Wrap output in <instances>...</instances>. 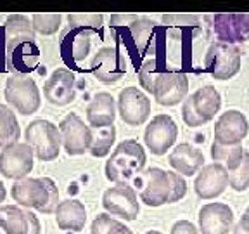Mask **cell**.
<instances>
[{"label": "cell", "mask_w": 249, "mask_h": 234, "mask_svg": "<svg viewBox=\"0 0 249 234\" xmlns=\"http://www.w3.org/2000/svg\"><path fill=\"white\" fill-rule=\"evenodd\" d=\"M11 195L18 205L24 208H36L42 214H54L59 207V189L49 177H24L16 180Z\"/></svg>", "instance_id": "6da1fadb"}, {"label": "cell", "mask_w": 249, "mask_h": 234, "mask_svg": "<svg viewBox=\"0 0 249 234\" xmlns=\"http://www.w3.org/2000/svg\"><path fill=\"white\" fill-rule=\"evenodd\" d=\"M145 161H147L145 151L137 140H123L109 156L107 163H106V177L111 182L130 184L144 170Z\"/></svg>", "instance_id": "7a4b0ae2"}, {"label": "cell", "mask_w": 249, "mask_h": 234, "mask_svg": "<svg viewBox=\"0 0 249 234\" xmlns=\"http://www.w3.org/2000/svg\"><path fill=\"white\" fill-rule=\"evenodd\" d=\"M26 144L40 161H52L61 151V134L49 120H35L26 127L24 132Z\"/></svg>", "instance_id": "3957f363"}, {"label": "cell", "mask_w": 249, "mask_h": 234, "mask_svg": "<svg viewBox=\"0 0 249 234\" xmlns=\"http://www.w3.org/2000/svg\"><path fill=\"white\" fill-rule=\"evenodd\" d=\"M130 186L140 195V199L147 207H161L170 198V180L166 172L158 167L147 168L130 182Z\"/></svg>", "instance_id": "277c9868"}, {"label": "cell", "mask_w": 249, "mask_h": 234, "mask_svg": "<svg viewBox=\"0 0 249 234\" xmlns=\"http://www.w3.org/2000/svg\"><path fill=\"white\" fill-rule=\"evenodd\" d=\"M204 70L214 80H230L241 70V51L237 45L222 42L211 43L204 58Z\"/></svg>", "instance_id": "5b68a950"}, {"label": "cell", "mask_w": 249, "mask_h": 234, "mask_svg": "<svg viewBox=\"0 0 249 234\" xmlns=\"http://www.w3.org/2000/svg\"><path fill=\"white\" fill-rule=\"evenodd\" d=\"M5 99L18 113L24 117L38 111L42 102L35 80H31L30 77H18V75L11 77L5 83Z\"/></svg>", "instance_id": "8992f818"}, {"label": "cell", "mask_w": 249, "mask_h": 234, "mask_svg": "<svg viewBox=\"0 0 249 234\" xmlns=\"http://www.w3.org/2000/svg\"><path fill=\"white\" fill-rule=\"evenodd\" d=\"M102 207L109 215H116L124 220H135L139 217V195L130 184H114L102 196Z\"/></svg>", "instance_id": "52a82bcc"}, {"label": "cell", "mask_w": 249, "mask_h": 234, "mask_svg": "<svg viewBox=\"0 0 249 234\" xmlns=\"http://www.w3.org/2000/svg\"><path fill=\"white\" fill-rule=\"evenodd\" d=\"M59 134H61V144L64 146V151L68 155L76 156L89 151L92 142V129L87 127L76 113L64 117L59 125Z\"/></svg>", "instance_id": "ba28073f"}, {"label": "cell", "mask_w": 249, "mask_h": 234, "mask_svg": "<svg viewBox=\"0 0 249 234\" xmlns=\"http://www.w3.org/2000/svg\"><path fill=\"white\" fill-rule=\"evenodd\" d=\"M33 151L26 142H16L0 153V176L19 180L33 170Z\"/></svg>", "instance_id": "9c48e42d"}, {"label": "cell", "mask_w": 249, "mask_h": 234, "mask_svg": "<svg viewBox=\"0 0 249 234\" xmlns=\"http://www.w3.org/2000/svg\"><path fill=\"white\" fill-rule=\"evenodd\" d=\"M90 70L99 82L109 85V83L120 82L123 78V75L126 73V61L118 49L102 47L101 51H97L93 56L92 62H90Z\"/></svg>", "instance_id": "30bf717a"}, {"label": "cell", "mask_w": 249, "mask_h": 234, "mask_svg": "<svg viewBox=\"0 0 249 234\" xmlns=\"http://www.w3.org/2000/svg\"><path fill=\"white\" fill-rule=\"evenodd\" d=\"M118 109H120V117L124 123L139 127L144 121H147L149 115H151V101L137 87H126L120 92Z\"/></svg>", "instance_id": "8fae6325"}, {"label": "cell", "mask_w": 249, "mask_h": 234, "mask_svg": "<svg viewBox=\"0 0 249 234\" xmlns=\"http://www.w3.org/2000/svg\"><path fill=\"white\" fill-rule=\"evenodd\" d=\"M177 136H178V127L173 118L168 115H158L152 118V121H149L144 139L152 155L161 156L175 144Z\"/></svg>", "instance_id": "7c38bea8"}, {"label": "cell", "mask_w": 249, "mask_h": 234, "mask_svg": "<svg viewBox=\"0 0 249 234\" xmlns=\"http://www.w3.org/2000/svg\"><path fill=\"white\" fill-rule=\"evenodd\" d=\"M0 229L5 234H40L36 215L16 205H0Z\"/></svg>", "instance_id": "4fadbf2b"}, {"label": "cell", "mask_w": 249, "mask_h": 234, "mask_svg": "<svg viewBox=\"0 0 249 234\" xmlns=\"http://www.w3.org/2000/svg\"><path fill=\"white\" fill-rule=\"evenodd\" d=\"M249 134V121L241 111H225L214 123V142L223 146L241 144Z\"/></svg>", "instance_id": "5bb4252c"}, {"label": "cell", "mask_w": 249, "mask_h": 234, "mask_svg": "<svg viewBox=\"0 0 249 234\" xmlns=\"http://www.w3.org/2000/svg\"><path fill=\"white\" fill-rule=\"evenodd\" d=\"M187 92H189V80L187 75L182 71L175 70H166L163 77L160 78V82L156 85L154 90V99L158 104L161 106H177L185 99Z\"/></svg>", "instance_id": "9a60e30c"}, {"label": "cell", "mask_w": 249, "mask_h": 234, "mask_svg": "<svg viewBox=\"0 0 249 234\" xmlns=\"http://www.w3.org/2000/svg\"><path fill=\"white\" fill-rule=\"evenodd\" d=\"M74 83H76V78L73 71H70L68 68H59L47 78L43 85V96L54 106H68L76 98Z\"/></svg>", "instance_id": "2e32d148"}, {"label": "cell", "mask_w": 249, "mask_h": 234, "mask_svg": "<svg viewBox=\"0 0 249 234\" xmlns=\"http://www.w3.org/2000/svg\"><path fill=\"white\" fill-rule=\"evenodd\" d=\"M229 186V170L220 163L204 165L194 180V191L199 198L211 199L220 196Z\"/></svg>", "instance_id": "e0dca14e"}, {"label": "cell", "mask_w": 249, "mask_h": 234, "mask_svg": "<svg viewBox=\"0 0 249 234\" xmlns=\"http://www.w3.org/2000/svg\"><path fill=\"white\" fill-rule=\"evenodd\" d=\"M202 234H229L233 227V212L225 203H210L199 212Z\"/></svg>", "instance_id": "ac0fdd59"}, {"label": "cell", "mask_w": 249, "mask_h": 234, "mask_svg": "<svg viewBox=\"0 0 249 234\" xmlns=\"http://www.w3.org/2000/svg\"><path fill=\"white\" fill-rule=\"evenodd\" d=\"M213 26L218 42L229 45L246 42V12H220Z\"/></svg>", "instance_id": "d6986e66"}, {"label": "cell", "mask_w": 249, "mask_h": 234, "mask_svg": "<svg viewBox=\"0 0 249 234\" xmlns=\"http://www.w3.org/2000/svg\"><path fill=\"white\" fill-rule=\"evenodd\" d=\"M7 56V70L18 77H26L36 70L40 62V49L36 42H23L5 51Z\"/></svg>", "instance_id": "ffe728a7"}, {"label": "cell", "mask_w": 249, "mask_h": 234, "mask_svg": "<svg viewBox=\"0 0 249 234\" xmlns=\"http://www.w3.org/2000/svg\"><path fill=\"white\" fill-rule=\"evenodd\" d=\"M168 161H170L171 167L175 168L178 176L192 177L196 172H199L204 167V155H202L201 149L187 144V142H182L170 153Z\"/></svg>", "instance_id": "44dd1931"}, {"label": "cell", "mask_w": 249, "mask_h": 234, "mask_svg": "<svg viewBox=\"0 0 249 234\" xmlns=\"http://www.w3.org/2000/svg\"><path fill=\"white\" fill-rule=\"evenodd\" d=\"M114 117H116V104L113 96L107 92H97L87 106V121L90 129L114 125Z\"/></svg>", "instance_id": "7402d4cb"}, {"label": "cell", "mask_w": 249, "mask_h": 234, "mask_svg": "<svg viewBox=\"0 0 249 234\" xmlns=\"http://www.w3.org/2000/svg\"><path fill=\"white\" fill-rule=\"evenodd\" d=\"M89 31H80V30H70L62 35L61 39V54L62 59L70 64V62H80L89 56L90 45H92V40H90Z\"/></svg>", "instance_id": "603a6c76"}, {"label": "cell", "mask_w": 249, "mask_h": 234, "mask_svg": "<svg viewBox=\"0 0 249 234\" xmlns=\"http://www.w3.org/2000/svg\"><path fill=\"white\" fill-rule=\"evenodd\" d=\"M55 220L62 231H73V233L83 231L87 222V210L83 203L78 199H66L59 203L55 210Z\"/></svg>", "instance_id": "cb8c5ba5"}, {"label": "cell", "mask_w": 249, "mask_h": 234, "mask_svg": "<svg viewBox=\"0 0 249 234\" xmlns=\"http://www.w3.org/2000/svg\"><path fill=\"white\" fill-rule=\"evenodd\" d=\"M5 31V51L23 42H35V30L33 24L23 14H12L4 24Z\"/></svg>", "instance_id": "d4e9b609"}, {"label": "cell", "mask_w": 249, "mask_h": 234, "mask_svg": "<svg viewBox=\"0 0 249 234\" xmlns=\"http://www.w3.org/2000/svg\"><path fill=\"white\" fill-rule=\"evenodd\" d=\"M191 101L196 109V113L206 121V123L213 120L214 115L222 108V96L218 94V90L213 85L201 87L199 90H196L191 96Z\"/></svg>", "instance_id": "484cf974"}, {"label": "cell", "mask_w": 249, "mask_h": 234, "mask_svg": "<svg viewBox=\"0 0 249 234\" xmlns=\"http://www.w3.org/2000/svg\"><path fill=\"white\" fill-rule=\"evenodd\" d=\"M130 37L135 51L140 56L152 54L154 51V40H156V24L147 18H137L128 30Z\"/></svg>", "instance_id": "4316f807"}, {"label": "cell", "mask_w": 249, "mask_h": 234, "mask_svg": "<svg viewBox=\"0 0 249 234\" xmlns=\"http://www.w3.org/2000/svg\"><path fill=\"white\" fill-rule=\"evenodd\" d=\"M21 127L14 111L5 104H0V148H7L19 142Z\"/></svg>", "instance_id": "83f0119b"}, {"label": "cell", "mask_w": 249, "mask_h": 234, "mask_svg": "<svg viewBox=\"0 0 249 234\" xmlns=\"http://www.w3.org/2000/svg\"><path fill=\"white\" fill-rule=\"evenodd\" d=\"M163 23L173 39H183L192 30H199L197 14H163Z\"/></svg>", "instance_id": "f1b7e54d"}, {"label": "cell", "mask_w": 249, "mask_h": 234, "mask_svg": "<svg viewBox=\"0 0 249 234\" xmlns=\"http://www.w3.org/2000/svg\"><path fill=\"white\" fill-rule=\"evenodd\" d=\"M211 156H213L214 163H220L229 172H232L241 165L242 158H244V148L241 144L223 146V144H218V142H213V146H211Z\"/></svg>", "instance_id": "f546056e"}, {"label": "cell", "mask_w": 249, "mask_h": 234, "mask_svg": "<svg viewBox=\"0 0 249 234\" xmlns=\"http://www.w3.org/2000/svg\"><path fill=\"white\" fill-rule=\"evenodd\" d=\"M114 140H116V129L114 125L101 127V129H92V142H90V155L95 158H102L111 153Z\"/></svg>", "instance_id": "4dcf8cb0"}, {"label": "cell", "mask_w": 249, "mask_h": 234, "mask_svg": "<svg viewBox=\"0 0 249 234\" xmlns=\"http://www.w3.org/2000/svg\"><path fill=\"white\" fill-rule=\"evenodd\" d=\"M166 70L168 68H163V64H160L156 59H147L139 70V82L142 89L147 90L149 94H154L156 85Z\"/></svg>", "instance_id": "1f68e13d"}, {"label": "cell", "mask_w": 249, "mask_h": 234, "mask_svg": "<svg viewBox=\"0 0 249 234\" xmlns=\"http://www.w3.org/2000/svg\"><path fill=\"white\" fill-rule=\"evenodd\" d=\"M102 14L97 12H73L68 14V23L70 30L89 31V33H97L102 28Z\"/></svg>", "instance_id": "d6a6232c"}, {"label": "cell", "mask_w": 249, "mask_h": 234, "mask_svg": "<svg viewBox=\"0 0 249 234\" xmlns=\"http://www.w3.org/2000/svg\"><path fill=\"white\" fill-rule=\"evenodd\" d=\"M90 231L92 234H133L132 229H128L123 222L113 218L109 214H99L92 220Z\"/></svg>", "instance_id": "836d02e7"}, {"label": "cell", "mask_w": 249, "mask_h": 234, "mask_svg": "<svg viewBox=\"0 0 249 234\" xmlns=\"http://www.w3.org/2000/svg\"><path fill=\"white\" fill-rule=\"evenodd\" d=\"M61 14H33L31 18V24H33V30L38 31L40 35H54L55 31L61 26Z\"/></svg>", "instance_id": "e575fe53"}, {"label": "cell", "mask_w": 249, "mask_h": 234, "mask_svg": "<svg viewBox=\"0 0 249 234\" xmlns=\"http://www.w3.org/2000/svg\"><path fill=\"white\" fill-rule=\"evenodd\" d=\"M229 184L233 191H246L249 187V151H244L241 165L235 170L229 172Z\"/></svg>", "instance_id": "d590c367"}, {"label": "cell", "mask_w": 249, "mask_h": 234, "mask_svg": "<svg viewBox=\"0 0 249 234\" xmlns=\"http://www.w3.org/2000/svg\"><path fill=\"white\" fill-rule=\"evenodd\" d=\"M168 180H170V198L168 203H177L180 199L185 198L187 195V182L182 176H178L177 172H166Z\"/></svg>", "instance_id": "8d00e7d4"}, {"label": "cell", "mask_w": 249, "mask_h": 234, "mask_svg": "<svg viewBox=\"0 0 249 234\" xmlns=\"http://www.w3.org/2000/svg\"><path fill=\"white\" fill-rule=\"evenodd\" d=\"M182 118H183V121H185L187 127H191V129H196V127H201V125L206 123V121L202 120V118L199 117L197 113H196V109H194V106H192L191 98H189L185 102H183Z\"/></svg>", "instance_id": "74e56055"}, {"label": "cell", "mask_w": 249, "mask_h": 234, "mask_svg": "<svg viewBox=\"0 0 249 234\" xmlns=\"http://www.w3.org/2000/svg\"><path fill=\"white\" fill-rule=\"evenodd\" d=\"M137 18H139L137 14H114V16H111V28H113V31H118L120 28H124V26L130 28V24H132Z\"/></svg>", "instance_id": "f35d334b"}, {"label": "cell", "mask_w": 249, "mask_h": 234, "mask_svg": "<svg viewBox=\"0 0 249 234\" xmlns=\"http://www.w3.org/2000/svg\"><path fill=\"white\" fill-rule=\"evenodd\" d=\"M171 234H201L197 227L189 220H178L171 227Z\"/></svg>", "instance_id": "ab89813d"}, {"label": "cell", "mask_w": 249, "mask_h": 234, "mask_svg": "<svg viewBox=\"0 0 249 234\" xmlns=\"http://www.w3.org/2000/svg\"><path fill=\"white\" fill-rule=\"evenodd\" d=\"M7 66V56H5V31L4 26H0V73Z\"/></svg>", "instance_id": "60d3db41"}, {"label": "cell", "mask_w": 249, "mask_h": 234, "mask_svg": "<svg viewBox=\"0 0 249 234\" xmlns=\"http://www.w3.org/2000/svg\"><path fill=\"white\" fill-rule=\"evenodd\" d=\"M232 234H249V215H242L241 220L233 227Z\"/></svg>", "instance_id": "b9f144b4"}, {"label": "cell", "mask_w": 249, "mask_h": 234, "mask_svg": "<svg viewBox=\"0 0 249 234\" xmlns=\"http://www.w3.org/2000/svg\"><path fill=\"white\" fill-rule=\"evenodd\" d=\"M5 196H7V193H5V186H4V182L0 180V203L4 201Z\"/></svg>", "instance_id": "7bdbcfd3"}, {"label": "cell", "mask_w": 249, "mask_h": 234, "mask_svg": "<svg viewBox=\"0 0 249 234\" xmlns=\"http://www.w3.org/2000/svg\"><path fill=\"white\" fill-rule=\"evenodd\" d=\"M249 40V12H246V42Z\"/></svg>", "instance_id": "ee69618b"}, {"label": "cell", "mask_w": 249, "mask_h": 234, "mask_svg": "<svg viewBox=\"0 0 249 234\" xmlns=\"http://www.w3.org/2000/svg\"><path fill=\"white\" fill-rule=\"evenodd\" d=\"M145 234H163V233H160V231H147Z\"/></svg>", "instance_id": "f6af8a7d"}, {"label": "cell", "mask_w": 249, "mask_h": 234, "mask_svg": "<svg viewBox=\"0 0 249 234\" xmlns=\"http://www.w3.org/2000/svg\"><path fill=\"white\" fill-rule=\"evenodd\" d=\"M244 214H246V215H249V207L246 208V212H244Z\"/></svg>", "instance_id": "bcb514c9"}]
</instances>
